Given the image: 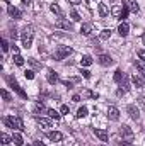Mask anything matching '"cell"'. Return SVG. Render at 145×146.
I'll list each match as a JSON object with an SVG mask.
<instances>
[{
  "instance_id": "obj_1",
  "label": "cell",
  "mask_w": 145,
  "mask_h": 146,
  "mask_svg": "<svg viewBox=\"0 0 145 146\" xmlns=\"http://www.w3.org/2000/svg\"><path fill=\"white\" fill-rule=\"evenodd\" d=\"M3 124H5L7 127L17 129V131H24V122H22V119L17 117V115H7V117H3Z\"/></svg>"
},
{
  "instance_id": "obj_2",
  "label": "cell",
  "mask_w": 145,
  "mask_h": 146,
  "mask_svg": "<svg viewBox=\"0 0 145 146\" xmlns=\"http://www.w3.org/2000/svg\"><path fill=\"white\" fill-rule=\"evenodd\" d=\"M33 36H34V33H33V27L31 26H26L24 29H22V46L26 48V49H29L31 48V44H33Z\"/></svg>"
},
{
  "instance_id": "obj_3",
  "label": "cell",
  "mask_w": 145,
  "mask_h": 146,
  "mask_svg": "<svg viewBox=\"0 0 145 146\" xmlns=\"http://www.w3.org/2000/svg\"><path fill=\"white\" fill-rule=\"evenodd\" d=\"M68 54H72V48H70V46H58L56 51H55V60H56V61H62V60L67 58Z\"/></svg>"
},
{
  "instance_id": "obj_4",
  "label": "cell",
  "mask_w": 145,
  "mask_h": 146,
  "mask_svg": "<svg viewBox=\"0 0 145 146\" xmlns=\"http://www.w3.org/2000/svg\"><path fill=\"white\" fill-rule=\"evenodd\" d=\"M7 83H9V85L12 87V90H15V92H17L22 99H28V94H26V92L19 87V83L15 82V78H14V76H7Z\"/></svg>"
},
{
  "instance_id": "obj_5",
  "label": "cell",
  "mask_w": 145,
  "mask_h": 146,
  "mask_svg": "<svg viewBox=\"0 0 145 146\" xmlns=\"http://www.w3.org/2000/svg\"><path fill=\"white\" fill-rule=\"evenodd\" d=\"M119 136L123 138V141H128V143H132L133 138H135L133 131H132L128 126H121V127H119Z\"/></svg>"
},
{
  "instance_id": "obj_6",
  "label": "cell",
  "mask_w": 145,
  "mask_h": 146,
  "mask_svg": "<svg viewBox=\"0 0 145 146\" xmlns=\"http://www.w3.org/2000/svg\"><path fill=\"white\" fill-rule=\"evenodd\" d=\"M55 27L56 29H65V31H72V22H68L67 19H58L56 21V24H55Z\"/></svg>"
},
{
  "instance_id": "obj_7",
  "label": "cell",
  "mask_w": 145,
  "mask_h": 146,
  "mask_svg": "<svg viewBox=\"0 0 145 146\" xmlns=\"http://www.w3.org/2000/svg\"><path fill=\"white\" fill-rule=\"evenodd\" d=\"M126 112L130 114V117H132L133 121H138V119H140V110H138V107H137V106L130 104V106L126 107Z\"/></svg>"
},
{
  "instance_id": "obj_8",
  "label": "cell",
  "mask_w": 145,
  "mask_h": 146,
  "mask_svg": "<svg viewBox=\"0 0 145 146\" xmlns=\"http://www.w3.org/2000/svg\"><path fill=\"white\" fill-rule=\"evenodd\" d=\"M108 119L109 121H118L119 119V110L116 109L114 106H109L108 107Z\"/></svg>"
},
{
  "instance_id": "obj_9",
  "label": "cell",
  "mask_w": 145,
  "mask_h": 146,
  "mask_svg": "<svg viewBox=\"0 0 145 146\" xmlns=\"http://www.w3.org/2000/svg\"><path fill=\"white\" fill-rule=\"evenodd\" d=\"M7 12H9V15L14 17V19H21V17H22V12H21L17 7H14V5H9V7H7Z\"/></svg>"
},
{
  "instance_id": "obj_10",
  "label": "cell",
  "mask_w": 145,
  "mask_h": 146,
  "mask_svg": "<svg viewBox=\"0 0 145 146\" xmlns=\"http://www.w3.org/2000/svg\"><path fill=\"white\" fill-rule=\"evenodd\" d=\"M132 82H133V85H135L137 88L145 87V78L144 76H140V75H133V76H132Z\"/></svg>"
},
{
  "instance_id": "obj_11",
  "label": "cell",
  "mask_w": 145,
  "mask_h": 146,
  "mask_svg": "<svg viewBox=\"0 0 145 146\" xmlns=\"http://www.w3.org/2000/svg\"><path fill=\"white\" fill-rule=\"evenodd\" d=\"M125 5L130 9V12H135V14H138V10H140V7H138L137 0H125Z\"/></svg>"
},
{
  "instance_id": "obj_12",
  "label": "cell",
  "mask_w": 145,
  "mask_h": 146,
  "mask_svg": "<svg viewBox=\"0 0 145 146\" xmlns=\"http://www.w3.org/2000/svg\"><path fill=\"white\" fill-rule=\"evenodd\" d=\"M97 61H99V65H103V66H109V65H113V58H111L109 54H101V56L97 58Z\"/></svg>"
},
{
  "instance_id": "obj_13",
  "label": "cell",
  "mask_w": 145,
  "mask_h": 146,
  "mask_svg": "<svg viewBox=\"0 0 145 146\" xmlns=\"http://www.w3.org/2000/svg\"><path fill=\"white\" fill-rule=\"evenodd\" d=\"M46 78H48V83H51V85L58 83V75H56V72H53V70H48Z\"/></svg>"
},
{
  "instance_id": "obj_14",
  "label": "cell",
  "mask_w": 145,
  "mask_h": 146,
  "mask_svg": "<svg viewBox=\"0 0 145 146\" xmlns=\"http://www.w3.org/2000/svg\"><path fill=\"white\" fill-rule=\"evenodd\" d=\"M92 29H94V26H92L91 22H85V24H82V27H80V33H82L84 36H89V34L92 33Z\"/></svg>"
},
{
  "instance_id": "obj_15",
  "label": "cell",
  "mask_w": 145,
  "mask_h": 146,
  "mask_svg": "<svg viewBox=\"0 0 145 146\" xmlns=\"http://www.w3.org/2000/svg\"><path fill=\"white\" fill-rule=\"evenodd\" d=\"M94 134H96L101 141H108V139H109L108 131H104V129H94Z\"/></svg>"
},
{
  "instance_id": "obj_16",
  "label": "cell",
  "mask_w": 145,
  "mask_h": 146,
  "mask_svg": "<svg viewBox=\"0 0 145 146\" xmlns=\"http://www.w3.org/2000/svg\"><path fill=\"white\" fill-rule=\"evenodd\" d=\"M48 138H50L51 141H62V139H63V134L58 133V131H50V133H48Z\"/></svg>"
},
{
  "instance_id": "obj_17",
  "label": "cell",
  "mask_w": 145,
  "mask_h": 146,
  "mask_svg": "<svg viewBox=\"0 0 145 146\" xmlns=\"http://www.w3.org/2000/svg\"><path fill=\"white\" fill-rule=\"evenodd\" d=\"M128 31H130V26L126 24V22H123V24H119V27H118V33H119V36H128Z\"/></svg>"
},
{
  "instance_id": "obj_18",
  "label": "cell",
  "mask_w": 145,
  "mask_h": 146,
  "mask_svg": "<svg viewBox=\"0 0 145 146\" xmlns=\"http://www.w3.org/2000/svg\"><path fill=\"white\" fill-rule=\"evenodd\" d=\"M36 121H38V124L43 126V127H51V121L46 119V117H36Z\"/></svg>"
},
{
  "instance_id": "obj_19",
  "label": "cell",
  "mask_w": 145,
  "mask_h": 146,
  "mask_svg": "<svg viewBox=\"0 0 145 146\" xmlns=\"http://www.w3.org/2000/svg\"><path fill=\"white\" fill-rule=\"evenodd\" d=\"M135 66H137V72L140 73V76L145 78V63L144 61H135Z\"/></svg>"
},
{
  "instance_id": "obj_20",
  "label": "cell",
  "mask_w": 145,
  "mask_h": 146,
  "mask_svg": "<svg viewBox=\"0 0 145 146\" xmlns=\"http://www.w3.org/2000/svg\"><path fill=\"white\" fill-rule=\"evenodd\" d=\"M97 10H99V15H101V17H106V15L109 14L106 3H99V5H97Z\"/></svg>"
},
{
  "instance_id": "obj_21",
  "label": "cell",
  "mask_w": 145,
  "mask_h": 146,
  "mask_svg": "<svg viewBox=\"0 0 145 146\" xmlns=\"http://www.w3.org/2000/svg\"><path fill=\"white\" fill-rule=\"evenodd\" d=\"M80 65H82V66H91V65H92V56H89V54L82 56V60H80Z\"/></svg>"
},
{
  "instance_id": "obj_22",
  "label": "cell",
  "mask_w": 145,
  "mask_h": 146,
  "mask_svg": "<svg viewBox=\"0 0 145 146\" xmlns=\"http://www.w3.org/2000/svg\"><path fill=\"white\" fill-rule=\"evenodd\" d=\"M12 141H14V145H17V146H22V136L19 134V133H14V136H12Z\"/></svg>"
},
{
  "instance_id": "obj_23",
  "label": "cell",
  "mask_w": 145,
  "mask_h": 146,
  "mask_svg": "<svg viewBox=\"0 0 145 146\" xmlns=\"http://www.w3.org/2000/svg\"><path fill=\"white\" fill-rule=\"evenodd\" d=\"M123 76H125V75H123V72H121V70H116V72H114V75H113V80H114L116 83H121Z\"/></svg>"
},
{
  "instance_id": "obj_24",
  "label": "cell",
  "mask_w": 145,
  "mask_h": 146,
  "mask_svg": "<svg viewBox=\"0 0 145 146\" xmlns=\"http://www.w3.org/2000/svg\"><path fill=\"white\" fill-rule=\"evenodd\" d=\"M87 112H89L87 107H85V106H82L80 109L77 110V114H75V115H77V119H82V117H85V115H87Z\"/></svg>"
},
{
  "instance_id": "obj_25",
  "label": "cell",
  "mask_w": 145,
  "mask_h": 146,
  "mask_svg": "<svg viewBox=\"0 0 145 146\" xmlns=\"http://www.w3.org/2000/svg\"><path fill=\"white\" fill-rule=\"evenodd\" d=\"M50 9H51V12H55V14H56L58 17H63V12L60 10V7H58V3H51V7H50Z\"/></svg>"
},
{
  "instance_id": "obj_26",
  "label": "cell",
  "mask_w": 145,
  "mask_h": 146,
  "mask_svg": "<svg viewBox=\"0 0 145 146\" xmlns=\"http://www.w3.org/2000/svg\"><path fill=\"white\" fill-rule=\"evenodd\" d=\"M121 12H123V7H119V5H116V7H113V10H111V14L114 15V17H121Z\"/></svg>"
},
{
  "instance_id": "obj_27",
  "label": "cell",
  "mask_w": 145,
  "mask_h": 146,
  "mask_svg": "<svg viewBox=\"0 0 145 146\" xmlns=\"http://www.w3.org/2000/svg\"><path fill=\"white\" fill-rule=\"evenodd\" d=\"M111 37V29H104V31H101V34H99V39L101 41H106Z\"/></svg>"
},
{
  "instance_id": "obj_28",
  "label": "cell",
  "mask_w": 145,
  "mask_h": 146,
  "mask_svg": "<svg viewBox=\"0 0 145 146\" xmlns=\"http://www.w3.org/2000/svg\"><path fill=\"white\" fill-rule=\"evenodd\" d=\"M46 114H48L51 119H55V121H58V119H60V114H58L55 109H48V110H46Z\"/></svg>"
},
{
  "instance_id": "obj_29",
  "label": "cell",
  "mask_w": 145,
  "mask_h": 146,
  "mask_svg": "<svg viewBox=\"0 0 145 146\" xmlns=\"http://www.w3.org/2000/svg\"><path fill=\"white\" fill-rule=\"evenodd\" d=\"M121 87H123V90H125V92H128V90H130V82H128V76H126V75H125V76H123V80H121Z\"/></svg>"
},
{
  "instance_id": "obj_30",
  "label": "cell",
  "mask_w": 145,
  "mask_h": 146,
  "mask_svg": "<svg viewBox=\"0 0 145 146\" xmlns=\"http://www.w3.org/2000/svg\"><path fill=\"white\" fill-rule=\"evenodd\" d=\"M14 63H15L17 66H22V65H24V58H22L21 54H14Z\"/></svg>"
},
{
  "instance_id": "obj_31",
  "label": "cell",
  "mask_w": 145,
  "mask_h": 146,
  "mask_svg": "<svg viewBox=\"0 0 145 146\" xmlns=\"http://www.w3.org/2000/svg\"><path fill=\"white\" fill-rule=\"evenodd\" d=\"M0 94H2V97H3V100H5V102H10V100H12L10 94H9V92H7L5 88H2V90H0Z\"/></svg>"
},
{
  "instance_id": "obj_32",
  "label": "cell",
  "mask_w": 145,
  "mask_h": 146,
  "mask_svg": "<svg viewBox=\"0 0 145 146\" xmlns=\"http://www.w3.org/2000/svg\"><path fill=\"white\" fill-rule=\"evenodd\" d=\"M70 17H72V21H75V22H79V21H82V19H80V15H79V12H77V10H70Z\"/></svg>"
},
{
  "instance_id": "obj_33",
  "label": "cell",
  "mask_w": 145,
  "mask_h": 146,
  "mask_svg": "<svg viewBox=\"0 0 145 146\" xmlns=\"http://www.w3.org/2000/svg\"><path fill=\"white\" fill-rule=\"evenodd\" d=\"M10 141H12V138H10L9 134H5V133H3V134H2V145H9Z\"/></svg>"
},
{
  "instance_id": "obj_34",
  "label": "cell",
  "mask_w": 145,
  "mask_h": 146,
  "mask_svg": "<svg viewBox=\"0 0 145 146\" xmlns=\"http://www.w3.org/2000/svg\"><path fill=\"white\" fill-rule=\"evenodd\" d=\"M128 14H130V9H128L126 5H123V12H121V17H119V19H126Z\"/></svg>"
},
{
  "instance_id": "obj_35",
  "label": "cell",
  "mask_w": 145,
  "mask_h": 146,
  "mask_svg": "<svg viewBox=\"0 0 145 146\" xmlns=\"http://www.w3.org/2000/svg\"><path fill=\"white\" fill-rule=\"evenodd\" d=\"M34 110H36V112H46V107H44V106H43V104H41V102H38L36 104V107H34Z\"/></svg>"
},
{
  "instance_id": "obj_36",
  "label": "cell",
  "mask_w": 145,
  "mask_h": 146,
  "mask_svg": "<svg viewBox=\"0 0 145 146\" xmlns=\"http://www.w3.org/2000/svg\"><path fill=\"white\" fill-rule=\"evenodd\" d=\"M24 76H26L28 80H33V78H34V72H33V70H26V72H24Z\"/></svg>"
},
{
  "instance_id": "obj_37",
  "label": "cell",
  "mask_w": 145,
  "mask_h": 146,
  "mask_svg": "<svg viewBox=\"0 0 145 146\" xmlns=\"http://www.w3.org/2000/svg\"><path fill=\"white\" fill-rule=\"evenodd\" d=\"M137 56L140 58V61L145 63V49H138V51H137Z\"/></svg>"
},
{
  "instance_id": "obj_38",
  "label": "cell",
  "mask_w": 145,
  "mask_h": 146,
  "mask_svg": "<svg viewBox=\"0 0 145 146\" xmlns=\"http://www.w3.org/2000/svg\"><path fill=\"white\" fill-rule=\"evenodd\" d=\"M28 63H29V65H33L34 68H41V63H38L36 60H33V58H29V60H28Z\"/></svg>"
},
{
  "instance_id": "obj_39",
  "label": "cell",
  "mask_w": 145,
  "mask_h": 146,
  "mask_svg": "<svg viewBox=\"0 0 145 146\" xmlns=\"http://www.w3.org/2000/svg\"><path fill=\"white\" fill-rule=\"evenodd\" d=\"M7 49H9V42H7V39H2V51L7 53Z\"/></svg>"
},
{
  "instance_id": "obj_40",
  "label": "cell",
  "mask_w": 145,
  "mask_h": 146,
  "mask_svg": "<svg viewBox=\"0 0 145 146\" xmlns=\"http://www.w3.org/2000/svg\"><path fill=\"white\" fill-rule=\"evenodd\" d=\"M137 102H138V106L145 110V97H138V99H137Z\"/></svg>"
},
{
  "instance_id": "obj_41",
  "label": "cell",
  "mask_w": 145,
  "mask_h": 146,
  "mask_svg": "<svg viewBox=\"0 0 145 146\" xmlns=\"http://www.w3.org/2000/svg\"><path fill=\"white\" fill-rule=\"evenodd\" d=\"M60 112H62V114H68V112H70V109H68V106H62V109H60Z\"/></svg>"
},
{
  "instance_id": "obj_42",
  "label": "cell",
  "mask_w": 145,
  "mask_h": 146,
  "mask_svg": "<svg viewBox=\"0 0 145 146\" xmlns=\"http://www.w3.org/2000/svg\"><path fill=\"white\" fill-rule=\"evenodd\" d=\"M82 76L84 78H91V72L89 70H82Z\"/></svg>"
},
{
  "instance_id": "obj_43",
  "label": "cell",
  "mask_w": 145,
  "mask_h": 146,
  "mask_svg": "<svg viewBox=\"0 0 145 146\" xmlns=\"http://www.w3.org/2000/svg\"><path fill=\"white\" fill-rule=\"evenodd\" d=\"M118 146H132L128 141H118Z\"/></svg>"
},
{
  "instance_id": "obj_44",
  "label": "cell",
  "mask_w": 145,
  "mask_h": 146,
  "mask_svg": "<svg viewBox=\"0 0 145 146\" xmlns=\"http://www.w3.org/2000/svg\"><path fill=\"white\" fill-rule=\"evenodd\" d=\"M68 2H70V3H72V5H79V3H80V2H82V0H68Z\"/></svg>"
},
{
  "instance_id": "obj_45",
  "label": "cell",
  "mask_w": 145,
  "mask_h": 146,
  "mask_svg": "<svg viewBox=\"0 0 145 146\" xmlns=\"http://www.w3.org/2000/svg\"><path fill=\"white\" fill-rule=\"evenodd\" d=\"M12 49H14V53H15V54H19V48H17L15 44H12Z\"/></svg>"
},
{
  "instance_id": "obj_46",
  "label": "cell",
  "mask_w": 145,
  "mask_h": 146,
  "mask_svg": "<svg viewBox=\"0 0 145 146\" xmlns=\"http://www.w3.org/2000/svg\"><path fill=\"white\" fill-rule=\"evenodd\" d=\"M72 100H73V102H79V100H80V95H73Z\"/></svg>"
},
{
  "instance_id": "obj_47",
  "label": "cell",
  "mask_w": 145,
  "mask_h": 146,
  "mask_svg": "<svg viewBox=\"0 0 145 146\" xmlns=\"http://www.w3.org/2000/svg\"><path fill=\"white\" fill-rule=\"evenodd\" d=\"M34 146H46L44 143H41V141H34Z\"/></svg>"
},
{
  "instance_id": "obj_48",
  "label": "cell",
  "mask_w": 145,
  "mask_h": 146,
  "mask_svg": "<svg viewBox=\"0 0 145 146\" xmlns=\"http://www.w3.org/2000/svg\"><path fill=\"white\" fill-rule=\"evenodd\" d=\"M29 2H31V0H22V3H24V5H29Z\"/></svg>"
},
{
  "instance_id": "obj_49",
  "label": "cell",
  "mask_w": 145,
  "mask_h": 146,
  "mask_svg": "<svg viewBox=\"0 0 145 146\" xmlns=\"http://www.w3.org/2000/svg\"><path fill=\"white\" fill-rule=\"evenodd\" d=\"M142 39H144V46H145V34H144V37H142Z\"/></svg>"
},
{
  "instance_id": "obj_50",
  "label": "cell",
  "mask_w": 145,
  "mask_h": 146,
  "mask_svg": "<svg viewBox=\"0 0 145 146\" xmlns=\"http://www.w3.org/2000/svg\"><path fill=\"white\" fill-rule=\"evenodd\" d=\"M26 146H31V145H26Z\"/></svg>"
},
{
  "instance_id": "obj_51",
  "label": "cell",
  "mask_w": 145,
  "mask_h": 146,
  "mask_svg": "<svg viewBox=\"0 0 145 146\" xmlns=\"http://www.w3.org/2000/svg\"><path fill=\"white\" fill-rule=\"evenodd\" d=\"M103 146H104V145H103Z\"/></svg>"
}]
</instances>
